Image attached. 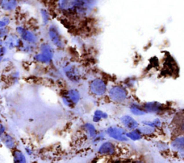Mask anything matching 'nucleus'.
<instances>
[{
  "label": "nucleus",
  "instance_id": "obj_16",
  "mask_svg": "<svg viewBox=\"0 0 184 163\" xmlns=\"http://www.w3.org/2000/svg\"><path fill=\"white\" fill-rule=\"evenodd\" d=\"M127 136L129 140H133V141H137V140H140L142 138L143 134L140 132V131L137 128V129L128 131L127 133Z\"/></svg>",
  "mask_w": 184,
  "mask_h": 163
},
{
  "label": "nucleus",
  "instance_id": "obj_21",
  "mask_svg": "<svg viewBox=\"0 0 184 163\" xmlns=\"http://www.w3.org/2000/svg\"><path fill=\"white\" fill-rule=\"evenodd\" d=\"M26 149V151H27V153H28V155H31V154H32V152H31V150H30V149H29V148H26V149Z\"/></svg>",
  "mask_w": 184,
  "mask_h": 163
},
{
  "label": "nucleus",
  "instance_id": "obj_11",
  "mask_svg": "<svg viewBox=\"0 0 184 163\" xmlns=\"http://www.w3.org/2000/svg\"><path fill=\"white\" fill-rule=\"evenodd\" d=\"M143 108L145 110L146 113H158L162 109V105L158 102H147L143 106Z\"/></svg>",
  "mask_w": 184,
  "mask_h": 163
},
{
  "label": "nucleus",
  "instance_id": "obj_20",
  "mask_svg": "<svg viewBox=\"0 0 184 163\" xmlns=\"http://www.w3.org/2000/svg\"><path fill=\"white\" fill-rule=\"evenodd\" d=\"M4 126H3V125H1V135L4 134Z\"/></svg>",
  "mask_w": 184,
  "mask_h": 163
},
{
  "label": "nucleus",
  "instance_id": "obj_14",
  "mask_svg": "<svg viewBox=\"0 0 184 163\" xmlns=\"http://www.w3.org/2000/svg\"><path fill=\"white\" fill-rule=\"evenodd\" d=\"M130 109L131 113L133 115H136V116H142V115H144L146 113L145 110H144L143 107H142L141 106H140L137 104H135V103L132 104L130 105Z\"/></svg>",
  "mask_w": 184,
  "mask_h": 163
},
{
  "label": "nucleus",
  "instance_id": "obj_17",
  "mask_svg": "<svg viewBox=\"0 0 184 163\" xmlns=\"http://www.w3.org/2000/svg\"><path fill=\"white\" fill-rule=\"evenodd\" d=\"M83 128L85 129V130L87 132L88 134H89L91 138L94 139L98 134L96 129L92 123H86L83 125Z\"/></svg>",
  "mask_w": 184,
  "mask_h": 163
},
{
  "label": "nucleus",
  "instance_id": "obj_3",
  "mask_svg": "<svg viewBox=\"0 0 184 163\" xmlns=\"http://www.w3.org/2000/svg\"><path fill=\"white\" fill-rule=\"evenodd\" d=\"M107 133L111 138L115 140L120 142L127 141L128 139L127 136V131L124 128H120L118 126H112L107 129Z\"/></svg>",
  "mask_w": 184,
  "mask_h": 163
},
{
  "label": "nucleus",
  "instance_id": "obj_15",
  "mask_svg": "<svg viewBox=\"0 0 184 163\" xmlns=\"http://www.w3.org/2000/svg\"><path fill=\"white\" fill-rule=\"evenodd\" d=\"M19 34H21L22 38L24 39L26 41L29 42H35V36L33 34H32L31 32H30L29 31L25 30V29L20 28L18 29Z\"/></svg>",
  "mask_w": 184,
  "mask_h": 163
},
{
  "label": "nucleus",
  "instance_id": "obj_13",
  "mask_svg": "<svg viewBox=\"0 0 184 163\" xmlns=\"http://www.w3.org/2000/svg\"><path fill=\"white\" fill-rule=\"evenodd\" d=\"M13 160L14 163H26L27 160L22 151L16 149L13 152Z\"/></svg>",
  "mask_w": 184,
  "mask_h": 163
},
{
  "label": "nucleus",
  "instance_id": "obj_18",
  "mask_svg": "<svg viewBox=\"0 0 184 163\" xmlns=\"http://www.w3.org/2000/svg\"><path fill=\"white\" fill-rule=\"evenodd\" d=\"M138 129L143 135L144 134L145 135H150V134H153L154 132H155V128H152V127L148 126V125H145V126L139 128Z\"/></svg>",
  "mask_w": 184,
  "mask_h": 163
},
{
  "label": "nucleus",
  "instance_id": "obj_1",
  "mask_svg": "<svg viewBox=\"0 0 184 163\" xmlns=\"http://www.w3.org/2000/svg\"><path fill=\"white\" fill-rule=\"evenodd\" d=\"M58 10L70 16L81 17L89 14L92 8V0H59Z\"/></svg>",
  "mask_w": 184,
  "mask_h": 163
},
{
  "label": "nucleus",
  "instance_id": "obj_7",
  "mask_svg": "<svg viewBox=\"0 0 184 163\" xmlns=\"http://www.w3.org/2000/svg\"><path fill=\"white\" fill-rule=\"evenodd\" d=\"M121 123L127 130H132L137 129L139 127V124L130 115H125L120 118Z\"/></svg>",
  "mask_w": 184,
  "mask_h": 163
},
{
  "label": "nucleus",
  "instance_id": "obj_12",
  "mask_svg": "<svg viewBox=\"0 0 184 163\" xmlns=\"http://www.w3.org/2000/svg\"><path fill=\"white\" fill-rule=\"evenodd\" d=\"M1 136V141L4 143L5 147H7L9 149H13L15 146V142L14 139L8 134H4Z\"/></svg>",
  "mask_w": 184,
  "mask_h": 163
},
{
  "label": "nucleus",
  "instance_id": "obj_22",
  "mask_svg": "<svg viewBox=\"0 0 184 163\" xmlns=\"http://www.w3.org/2000/svg\"><path fill=\"white\" fill-rule=\"evenodd\" d=\"M134 163H144V162H142V161H136V162H134Z\"/></svg>",
  "mask_w": 184,
  "mask_h": 163
},
{
  "label": "nucleus",
  "instance_id": "obj_2",
  "mask_svg": "<svg viewBox=\"0 0 184 163\" xmlns=\"http://www.w3.org/2000/svg\"><path fill=\"white\" fill-rule=\"evenodd\" d=\"M127 91L120 85L112 87L109 91V97L115 102H122L127 98Z\"/></svg>",
  "mask_w": 184,
  "mask_h": 163
},
{
  "label": "nucleus",
  "instance_id": "obj_8",
  "mask_svg": "<svg viewBox=\"0 0 184 163\" xmlns=\"http://www.w3.org/2000/svg\"><path fill=\"white\" fill-rule=\"evenodd\" d=\"M98 152L101 155H112L116 152V147L113 143L105 142L100 146Z\"/></svg>",
  "mask_w": 184,
  "mask_h": 163
},
{
  "label": "nucleus",
  "instance_id": "obj_19",
  "mask_svg": "<svg viewBox=\"0 0 184 163\" xmlns=\"http://www.w3.org/2000/svg\"><path fill=\"white\" fill-rule=\"evenodd\" d=\"M94 116L99 117L100 119H107V118L108 117V115H107V113H104V112L101 111V110H96V111L94 113Z\"/></svg>",
  "mask_w": 184,
  "mask_h": 163
},
{
  "label": "nucleus",
  "instance_id": "obj_4",
  "mask_svg": "<svg viewBox=\"0 0 184 163\" xmlns=\"http://www.w3.org/2000/svg\"><path fill=\"white\" fill-rule=\"evenodd\" d=\"M90 90L96 96H102L107 92V85L101 79H95L91 82Z\"/></svg>",
  "mask_w": 184,
  "mask_h": 163
},
{
  "label": "nucleus",
  "instance_id": "obj_9",
  "mask_svg": "<svg viewBox=\"0 0 184 163\" xmlns=\"http://www.w3.org/2000/svg\"><path fill=\"white\" fill-rule=\"evenodd\" d=\"M49 36L53 42V44L57 47H61L63 45V41L61 37V34L58 32V29L55 27L51 26L49 29Z\"/></svg>",
  "mask_w": 184,
  "mask_h": 163
},
{
  "label": "nucleus",
  "instance_id": "obj_5",
  "mask_svg": "<svg viewBox=\"0 0 184 163\" xmlns=\"http://www.w3.org/2000/svg\"><path fill=\"white\" fill-rule=\"evenodd\" d=\"M53 58V49L48 44H43L41 52L35 57V59L42 63H49Z\"/></svg>",
  "mask_w": 184,
  "mask_h": 163
},
{
  "label": "nucleus",
  "instance_id": "obj_10",
  "mask_svg": "<svg viewBox=\"0 0 184 163\" xmlns=\"http://www.w3.org/2000/svg\"><path fill=\"white\" fill-rule=\"evenodd\" d=\"M172 148L180 154L181 157H184V137H179L173 140L172 143Z\"/></svg>",
  "mask_w": 184,
  "mask_h": 163
},
{
  "label": "nucleus",
  "instance_id": "obj_6",
  "mask_svg": "<svg viewBox=\"0 0 184 163\" xmlns=\"http://www.w3.org/2000/svg\"><path fill=\"white\" fill-rule=\"evenodd\" d=\"M80 100V94L76 89H72L68 90L63 97V102L66 106L72 107L77 104Z\"/></svg>",
  "mask_w": 184,
  "mask_h": 163
}]
</instances>
